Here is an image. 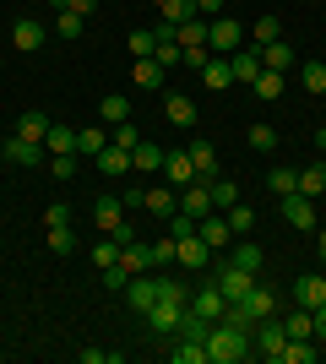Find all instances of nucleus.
I'll use <instances>...</instances> for the list:
<instances>
[{
  "mask_svg": "<svg viewBox=\"0 0 326 364\" xmlns=\"http://www.w3.org/2000/svg\"><path fill=\"white\" fill-rule=\"evenodd\" d=\"M180 44H207V16H190V22H180Z\"/></svg>",
  "mask_w": 326,
  "mask_h": 364,
  "instance_id": "obj_44",
  "label": "nucleus"
},
{
  "mask_svg": "<svg viewBox=\"0 0 326 364\" xmlns=\"http://www.w3.org/2000/svg\"><path fill=\"white\" fill-rule=\"evenodd\" d=\"M82 364H120V348H77Z\"/></svg>",
  "mask_w": 326,
  "mask_h": 364,
  "instance_id": "obj_49",
  "label": "nucleus"
},
{
  "mask_svg": "<svg viewBox=\"0 0 326 364\" xmlns=\"http://www.w3.org/2000/svg\"><path fill=\"white\" fill-rule=\"evenodd\" d=\"M153 6H163V0H153Z\"/></svg>",
  "mask_w": 326,
  "mask_h": 364,
  "instance_id": "obj_62",
  "label": "nucleus"
},
{
  "mask_svg": "<svg viewBox=\"0 0 326 364\" xmlns=\"http://www.w3.org/2000/svg\"><path fill=\"white\" fill-rule=\"evenodd\" d=\"M11 49H22V55L44 49V22H33V16H16V22H11Z\"/></svg>",
  "mask_w": 326,
  "mask_h": 364,
  "instance_id": "obj_15",
  "label": "nucleus"
},
{
  "mask_svg": "<svg viewBox=\"0 0 326 364\" xmlns=\"http://www.w3.org/2000/svg\"><path fill=\"white\" fill-rule=\"evenodd\" d=\"M174 261H180V267H207V261H212V250L202 245V234H190V240H180Z\"/></svg>",
  "mask_w": 326,
  "mask_h": 364,
  "instance_id": "obj_28",
  "label": "nucleus"
},
{
  "mask_svg": "<svg viewBox=\"0 0 326 364\" xmlns=\"http://www.w3.org/2000/svg\"><path fill=\"white\" fill-rule=\"evenodd\" d=\"M315 343H321V348H326V304H321V310H315Z\"/></svg>",
  "mask_w": 326,
  "mask_h": 364,
  "instance_id": "obj_56",
  "label": "nucleus"
},
{
  "mask_svg": "<svg viewBox=\"0 0 326 364\" xmlns=\"http://www.w3.org/2000/svg\"><path fill=\"white\" fill-rule=\"evenodd\" d=\"M174 250H180V240H174L169 228H163V234L153 240V267H158V261H174Z\"/></svg>",
  "mask_w": 326,
  "mask_h": 364,
  "instance_id": "obj_47",
  "label": "nucleus"
},
{
  "mask_svg": "<svg viewBox=\"0 0 326 364\" xmlns=\"http://www.w3.org/2000/svg\"><path fill=\"white\" fill-rule=\"evenodd\" d=\"M185 152H190V164H196V180H207V185H212V174H217V147H212V141H202V136H196Z\"/></svg>",
  "mask_w": 326,
  "mask_h": 364,
  "instance_id": "obj_19",
  "label": "nucleus"
},
{
  "mask_svg": "<svg viewBox=\"0 0 326 364\" xmlns=\"http://www.w3.org/2000/svg\"><path fill=\"white\" fill-rule=\"evenodd\" d=\"M131 168H136V174H158V168H163V147H158V141H136V147H131Z\"/></svg>",
  "mask_w": 326,
  "mask_h": 364,
  "instance_id": "obj_24",
  "label": "nucleus"
},
{
  "mask_svg": "<svg viewBox=\"0 0 326 364\" xmlns=\"http://www.w3.org/2000/svg\"><path fill=\"white\" fill-rule=\"evenodd\" d=\"M82 28H87V16H82V11H60V16H55V33H60V38H82Z\"/></svg>",
  "mask_w": 326,
  "mask_h": 364,
  "instance_id": "obj_41",
  "label": "nucleus"
},
{
  "mask_svg": "<svg viewBox=\"0 0 326 364\" xmlns=\"http://www.w3.org/2000/svg\"><path fill=\"white\" fill-rule=\"evenodd\" d=\"M180 49H185V44H180ZM207 60H212V55H207V44H190V49H185V60H180V65H190V71H202Z\"/></svg>",
  "mask_w": 326,
  "mask_h": 364,
  "instance_id": "obj_54",
  "label": "nucleus"
},
{
  "mask_svg": "<svg viewBox=\"0 0 326 364\" xmlns=\"http://www.w3.org/2000/svg\"><path fill=\"white\" fill-rule=\"evenodd\" d=\"M315 359H321V343H315V337H288L283 353H278V364H315Z\"/></svg>",
  "mask_w": 326,
  "mask_h": 364,
  "instance_id": "obj_17",
  "label": "nucleus"
},
{
  "mask_svg": "<svg viewBox=\"0 0 326 364\" xmlns=\"http://www.w3.org/2000/svg\"><path fill=\"white\" fill-rule=\"evenodd\" d=\"M283 332L288 337H315V310H288V316H283Z\"/></svg>",
  "mask_w": 326,
  "mask_h": 364,
  "instance_id": "obj_34",
  "label": "nucleus"
},
{
  "mask_svg": "<svg viewBox=\"0 0 326 364\" xmlns=\"http://www.w3.org/2000/svg\"><path fill=\"white\" fill-rule=\"evenodd\" d=\"M120 267H125L131 277H136V272H153V245H141V240L120 245Z\"/></svg>",
  "mask_w": 326,
  "mask_h": 364,
  "instance_id": "obj_20",
  "label": "nucleus"
},
{
  "mask_svg": "<svg viewBox=\"0 0 326 364\" xmlns=\"http://www.w3.org/2000/svg\"><path fill=\"white\" fill-rule=\"evenodd\" d=\"M283 87H288V76L283 71H261L256 82H250V92L261 98V104H272V98H283Z\"/></svg>",
  "mask_w": 326,
  "mask_h": 364,
  "instance_id": "obj_29",
  "label": "nucleus"
},
{
  "mask_svg": "<svg viewBox=\"0 0 326 364\" xmlns=\"http://www.w3.org/2000/svg\"><path fill=\"white\" fill-rule=\"evenodd\" d=\"M93 164H98V174H136V168H131V152H125L120 141H109Z\"/></svg>",
  "mask_w": 326,
  "mask_h": 364,
  "instance_id": "obj_21",
  "label": "nucleus"
},
{
  "mask_svg": "<svg viewBox=\"0 0 326 364\" xmlns=\"http://www.w3.org/2000/svg\"><path fill=\"white\" fill-rule=\"evenodd\" d=\"M223 261H229V267H239V272H250V277H256V272H261V267H266L261 245L250 240V234H245V240H234L229 250H223Z\"/></svg>",
  "mask_w": 326,
  "mask_h": 364,
  "instance_id": "obj_10",
  "label": "nucleus"
},
{
  "mask_svg": "<svg viewBox=\"0 0 326 364\" xmlns=\"http://www.w3.org/2000/svg\"><path fill=\"white\" fill-rule=\"evenodd\" d=\"M125 310H136V316H147V310H153L158 304V272H136L131 277V283H125Z\"/></svg>",
  "mask_w": 326,
  "mask_h": 364,
  "instance_id": "obj_4",
  "label": "nucleus"
},
{
  "mask_svg": "<svg viewBox=\"0 0 326 364\" xmlns=\"http://www.w3.org/2000/svg\"><path fill=\"white\" fill-rule=\"evenodd\" d=\"M250 343H256V353H261V359H272V364H278L283 343H288V332H283V316L256 321V326H250Z\"/></svg>",
  "mask_w": 326,
  "mask_h": 364,
  "instance_id": "obj_3",
  "label": "nucleus"
},
{
  "mask_svg": "<svg viewBox=\"0 0 326 364\" xmlns=\"http://www.w3.org/2000/svg\"><path fill=\"white\" fill-rule=\"evenodd\" d=\"M0 152H6V164H22V168H38V164L49 158V152H44V141H22L16 131H11L6 141H0Z\"/></svg>",
  "mask_w": 326,
  "mask_h": 364,
  "instance_id": "obj_9",
  "label": "nucleus"
},
{
  "mask_svg": "<svg viewBox=\"0 0 326 364\" xmlns=\"http://www.w3.org/2000/svg\"><path fill=\"white\" fill-rule=\"evenodd\" d=\"M234 201H239V185H234V180H212V207H217V213H229Z\"/></svg>",
  "mask_w": 326,
  "mask_h": 364,
  "instance_id": "obj_42",
  "label": "nucleus"
},
{
  "mask_svg": "<svg viewBox=\"0 0 326 364\" xmlns=\"http://www.w3.org/2000/svg\"><path fill=\"white\" fill-rule=\"evenodd\" d=\"M93 223L104 228V234H114V228L125 223V201H120V196H98V201H93Z\"/></svg>",
  "mask_w": 326,
  "mask_h": 364,
  "instance_id": "obj_18",
  "label": "nucleus"
},
{
  "mask_svg": "<svg viewBox=\"0 0 326 364\" xmlns=\"http://www.w3.org/2000/svg\"><path fill=\"white\" fill-rule=\"evenodd\" d=\"M131 82H136V87H163V65H158L153 55H147V60H136V65H131Z\"/></svg>",
  "mask_w": 326,
  "mask_h": 364,
  "instance_id": "obj_36",
  "label": "nucleus"
},
{
  "mask_svg": "<svg viewBox=\"0 0 326 364\" xmlns=\"http://www.w3.org/2000/svg\"><path fill=\"white\" fill-rule=\"evenodd\" d=\"M207 49H212V55H234V49H245V22H234V16H212V22H207Z\"/></svg>",
  "mask_w": 326,
  "mask_h": 364,
  "instance_id": "obj_2",
  "label": "nucleus"
},
{
  "mask_svg": "<svg viewBox=\"0 0 326 364\" xmlns=\"http://www.w3.org/2000/svg\"><path fill=\"white\" fill-rule=\"evenodd\" d=\"M196 234H202V245L212 250V256H223V250L234 245V228H229V218H223V213H207L202 223H196Z\"/></svg>",
  "mask_w": 326,
  "mask_h": 364,
  "instance_id": "obj_7",
  "label": "nucleus"
},
{
  "mask_svg": "<svg viewBox=\"0 0 326 364\" xmlns=\"http://www.w3.org/2000/svg\"><path fill=\"white\" fill-rule=\"evenodd\" d=\"M250 353H256L250 326H234V321H212L207 326V364H245Z\"/></svg>",
  "mask_w": 326,
  "mask_h": 364,
  "instance_id": "obj_1",
  "label": "nucleus"
},
{
  "mask_svg": "<svg viewBox=\"0 0 326 364\" xmlns=\"http://www.w3.org/2000/svg\"><path fill=\"white\" fill-rule=\"evenodd\" d=\"M163 180H169L174 191L196 185V164H190V152H185V147H169V152H163Z\"/></svg>",
  "mask_w": 326,
  "mask_h": 364,
  "instance_id": "obj_11",
  "label": "nucleus"
},
{
  "mask_svg": "<svg viewBox=\"0 0 326 364\" xmlns=\"http://www.w3.org/2000/svg\"><path fill=\"white\" fill-rule=\"evenodd\" d=\"M294 304H299V310H321V304H326V272L294 277Z\"/></svg>",
  "mask_w": 326,
  "mask_h": 364,
  "instance_id": "obj_12",
  "label": "nucleus"
},
{
  "mask_svg": "<svg viewBox=\"0 0 326 364\" xmlns=\"http://www.w3.org/2000/svg\"><path fill=\"white\" fill-rule=\"evenodd\" d=\"M315 250H321V256H326V228H321V234H315Z\"/></svg>",
  "mask_w": 326,
  "mask_h": 364,
  "instance_id": "obj_58",
  "label": "nucleus"
},
{
  "mask_svg": "<svg viewBox=\"0 0 326 364\" xmlns=\"http://www.w3.org/2000/svg\"><path fill=\"white\" fill-rule=\"evenodd\" d=\"M299 196H326V158H315V164L299 168Z\"/></svg>",
  "mask_w": 326,
  "mask_h": 364,
  "instance_id": "obj_23",
  "label": "nucleus"
},
{
  "mask_svg": "<svg viewBox=\"0 0 326 364\" xmlns=\"http://www.w3.org/2000/svg\"><path fill=\"white\" fill-rule=\"evenodd\" d=\"M278 213L288 218L294 228H315V201L299 196V191H288V196H278Z\"/></svg>",
  "mask_w": 326,
  "mask_h": 364,
  "instance_id": "obj_14",
  "label": "nucleus"
},
{
  "mask_svg": "<svg viewBox=\"0 0 326 364\" xmlns=\"http://www.w3.org/2000/svg\"><path fill=\"white\" fill-rule=\"evenodd\" d=\"M163 120L174 131H196V98L190 92H163Z\"/></svg>",
  "mask_w": 326,
  "mask_h": 364,
  "instance_id": "obj_8",
  "label": "nucleus"
},
{
  "mask_svg": "<svg viewBox=\"0 0 326 364\" xmlns=\"http://www.w3.org/2000/svg\"><path fill=\"white\" fill-rule=\"evenodd\" d=\"M299 87L321 98V92H326V60H305V65H299Z\"/></svg>",
  "mask_w": 326,
  "mask_h": 364,
  "instance_id": "obj_35",
  "label": "nucleus"
},
{
  "mask_svg": "<svg viewBox=\"0 0 326 364\" xmlns=\"http://www.w3.org/2000/svg\"><path fill=\"white\" fill-rule=\"evenodd\" d=\"M0 164H6V152H0Z\"/></svg>",
  "mask_w": 326,
  "mask_h": 364,
  "instance_id": "obj_61",
  "label": "nucleus"
},
{
  "mask_svg": "<svg viewBox=\"0 0 326 364\" xmlns=\"http://www.w3.org/2000/svg\"><path fill=\"white\" fill-rule=\"evenodd\" d=\"M93 6L98 0H71V11H82V16H93Z\"/></svg>",
  "mask_w": 326,
  "mask_h": 364,
  "instance_id": "obj_57",
  "label": "nucleus"
},
{
  "mask_svg": "<svg viewBox=\"0 0 326 364\" xmlns=\"http://www.w3.org/2000/svg\"><path fill=\"white\" fill-rule=\"evenodd\" d=\"M153 60L163 65V71H174V65L185 60V49H180V44H158V49H153Z\"/></svg>",
  "mask_w": 326,
  "mask_h": 364,
  "instance_id": "obj_50",
  "label": "nucleus"
},
{
  "mask_svg": "<svg viewBox=\"0 0 326 364\" xmlns=\"http://www.w3.org/2000/svg\"><path fill=\"white\" fill-rule=\"evenodd\" d=\"M223 218H229L234 240H245L250 228H256V207H245V201H234V207H229V213H223Z\"/></svg>",
  "mask_w": 326,
  "mask_h": 364,
  "instance_id": "obj_37",
  "label": "nucleus"
},
{
  "mask_svg": "<svg viewBox=\"0 0 326 364\" xmlns=\"http://www.w3.org/2000/svg\"><path fill=\"white\" fill-rule=\"evenodd\" d=\"M229 71H234V82H256V76L266 71V65H261V49H256V44L234 49V55H229Z\"/></svg>",
  "mask_w": 326,
  "mask_h": 364,
  "instance_id": "obj_16",
  "label": "nucleus"
},
{
  "mask_svg": "<svg viewBox=\"0 0 326 364\" xmlns=\"http://www.w3.org/2000/svg\"><path fill=\"white\" fill-rule=\"evenodd\" d=\"M49 250H55V256H77V234H71V223L49 228Z\"/></svg>",
  "mask_w": 326,
  "mask_h": 364,
  "instance_id": "obj_43",
  "label": "nucleus"
},
{
  "mask_svg": "<svg viewBox=\"0 0 326 364\" xmlns=\"http://www.w3.org/2000/svg\"><path fill=\"white\" fill-rule=\"evenodd\" d=\"M185 310H190L196 321H207V326H212V321H223L229 299H223V289H217L212 277H207V289H196V294H190V304H185Z\"/></svg>",
  "mask_w": 326,
  "mask_h": 364,
  "instance_id": "obj_5",
  "label": "nucleus"
},
{
  "mask_svg": "<svg viewBox=\"0 0 326 364\" xmlns=\"http://www.w3.org/2000/svg\"><path fill=\"white\" fill-rule=\"evenodd\" d=\"M180 213H185V218H196V223H202L207 213H217V207H212V185H207V180L185 185V191H180Z\"/></svg>",
  "mask_w": 326,
  "mask_h": 364,
  "instance_id": "obj_13",
  "label": "nucleus"
},
{
  "mask_svg": "<svg viewBox=\"0 0 326 364\" xmlns=\"http://www.w3.org/2000/svg\"><path fill=\"white\" fill-rule=\"evenodd\" d=\"M49 6H55V11H71V0H49Z\"/></svg>",
  "mask_w": 326,
  "mask_h": 364,
  "instance_id": "obj_60",
  "label": "nucleus"
},
{
  "mask_svg": "<svg viewBox=\"0 0 326 364\" xmlns=\"http://www.w3.org/2000/svg\"><path fill=\"white\" fill-rule=\"evenodd\" d=\"M71 218H77V213H71L65 201H49V207H44V228H65Z\"/></svg>",
  "mask_w": 326,
  "mask_h": 364,
  "instance_id": "obj_46",
  "label": "nucleus"
},
{
  "mask_svg": "<svg viewBox=\"0 0 326 364\" xmlns=\"http://www.w3.org/2000/svg\"><path fill=\"white\" fill-rule=\"evenodd\" d=\"M169 234H174V240H190V234H196V218L174 213V218H169Z\"/></svg>",
  "mask_w": 326,
  "mask_h": 364,
  "instance_id": "obj_53",
  "label": "nucleus"
},
{
  "mask_svg": "<svg viewBox=\"0 0 326 364\" xmlns=\"http://www.w3.org/2000/svg\"><path fill=\"white\" fill-rule=\"evenodd\" d=\"M104 147H109V125H87V131H77V152H82V158H98Z\"/></svg>",
  "mask_w": 326,
  "mask_h": 364,
  "instance_id": "obj_31",
  "label": "nucleus"
},
{
  "mask_svg": "<svg viewBox=\"0 0 326 364\" xmlns=\"http://www.w3.org/2000/svg\"><path fill=\"white\" fill-rule=\"evenodd\" d=\"M147 213H153V218H174V213H180V196H174L169 180L158 185V191H147Z\"/></svg>",
  "mask_w": 326,
  "mask_h": 364,
  "instance_id": "obj_25",
  "label": "nucleus"
},
{
  "mask_svg": "<svg viewBox=\"0 0 326 364\" xmlns=\"http://www.w3.org/2000/svg\"><path fill=\"white\" fill-rule=\"evenodd\" d=\"M125 49H131V60H147V55H153V49H158L153 28H136V33H131V38H125Z\"/></svg>",
  "mask_w": 326,
  "mask_h": 364,
  "instance_id": "obj_39",
  "label": "nucleus"
},
{
  "mask_svg": "<svg viewBox=\"0 0 326 364\" xmlns=\"http://www.w3.org/2000/svg\"><path fill=\"white\" fill-rule=\"evenodd\" d=\"M44 152H49V158L77 152V125H49V131H44Z\"/></svg>",
  "mask_w": 326,
  "mask_h": 364,
  "instance_id": "obj_22",
  "label": "nucleus"
},
{
  "mask_svg": "<svg viewBox=\"0 0 326 364\" xmlns=\"http://www.w3.org/2000/svg\"><path fill=\"white\" fill-rule=\"evenodd\" d=\"M98 120L104 125H125L131 120V98H125V92H109L104 104H98Z\"/></svg>",
  "mask_w": 326,
  "mask_h": 364,
  "instance_id": "obj_30",
  "label": "nucleus"
},
{
  "mask_svg": "<svg viewBox=\"0 0 326 364\" xmlns=\"http://www.w3.org/2000/svg\"><path fill=\"white\" fill-rule=\"evenodd\" d=\"M114 261H120V245H114V240H109V234H104V240L93 245V267H98V272H104V267H114Z\"/></svg>",
  "mask_w": 326,
  "mask_h": 364,
  "instance_id": "obj_45",
  "label": "nucleus"
},
{
  "mask_svg": "<svg viewBox=\"0 0 326 364\" xmlns=\"http://www.w3.org/2000/svg\"><path fill=\"white\" fill-rule=\"evenodd\" d=\"M266 191H272V196H288V191H299V168H288V164L266 168Z\"/></svg>",
  "mask_w": 326,
  "mask_h": 364,
  "instance_id": "obj_32",
  "label": "nucleus"
},
{
  "mask_svg": "<svg viewBox=\"0 0 326 364\" xmlns=\"http://www.w3.org/2000/svg\"><path fill=\"white\" fill-rule=\"evenodd\" d=\"M315 147H321V152H326V125H321V131H315Z\"/></svg>",
  "mask_w": 326,
  "mask_h": 364,
  "instance_id": "obj_59",
  "label": "nucleus"
},
{
  "mask_svg": "<svg viewBox=\"0 0 326 364\" xmlns=\"http://www.w3.org/2000/svg\"><path fill=\"white\" fill-rule=\"evenodd\" d=\"M196 16H207V22H212V16H223V0H196Z\"/></svg>",
  "mask_w": 326,
  "mask_h": 364,
  "instance_id": "obj_55",
  "label": "nucleus"
},
{
  "mask_svg": "<svg viewBox=\"0 0 326 364\" xmlns=\"http://www.w3.org/2000/svg\"><path fill=\"white\" fill-rule=\"evenodd\" d=\"M158 11H163V22H174V28H180V22H190V16H196V0H163Z\"/></svg>",
  "mask_w": 326,
  "mask_h": 364,
  "instance_id": "obj_40",
  "label": "nucleus"
},
{
  "mask_svg": "<svg viewBox=\"0 0 326 364\" xmlns=\"http://www.w3.org/2000/svg\"><path fill=\"white\" fill-rule=\"evenodd\" d=\"M261 65L288 76V71H294V44H283V38H278V44H261Z\"/></svg>",
  "mask_w": 326,
  "mask_h": 364,
  "instance_id": "obj_26",
  "label": "nucleus"
},
{
  "mask_svg": "<svg viewBox=\"0 0 326 364\" xmlns=\"http://www.w3.org/2000/svg\"><path fill=\"white\" fill-rule=\"evenodd\" d=\"M202 87H207V92H223V87H234L229 55H223V60H207V65H202Z\"/></svg>",
  "mask_w": 326,
  "mask_h": 364,
  "instance_id": "obj_27",
  "label": "nucleus"
},
{
  "mask_svg": "<svg viewBox=\"0 0 326 364\" xmlns=\"http://www.w3.org/2000/svg\"><path fill=\"white\" fill-rule=\"evenodd\" d=\"M49 174H55V180H77V152H65V158H49Z\"/></svg>",
  "mask_w": 326,
  "mask_h": 364,
  "instance_id": "obj_52",
  "label": "nucleus"
},
{
  "mask_svg": "<svg viewBox=\"0 0 326 364\" xmlns=\"http://www.w3.org/2000/svg\"><path fill=\"white\" fill-rule=\"evenodd\" d=\"M250 147H256V152H272V147H278V131H272V125H250Z\"/></svg>",
  "mask_w": 326,
  "mask_h": 364,
  "instance_id": "obj_48",
  "label": "nucleus"
},
{
  "mask_svg": "<svg viewBox=\"0 0 326 364\" xmlns=\"http://www.w3.org/2000/svg\"><path fill=\"white\" fill-rule=\"evenodd\" d=\"M125 283H131V272H125L120 261H114V267H104V289H109V294H125Z\"/></svg>",
  "mask_w": 326,
  "mask_h": 364,
  "instance_id": "obj_51",
  "label": "nucleus"
},
{
  "mask_svg": "<svg viewBox=\"0 0 326 364\" xmlns=\"http://www.w3.org/2000/svg\"><path fill=\"white\" fill-rule=\"evenodd\" d=\"M141 321H147V326H153L158 337H174L180 326H185V304H174V299H158V304H153V310H147Z\"/></svg>",
  "mask_w": 326,
  "mask_h": 364,
  "instance_id": "obj_6",
  "label": "nucleus"
},
{
  "mask_svg": "<svg viewBox=\"0 0 326 364\" xmlns=\"http://www.w3.org/2000/svg\"><path fill=\"white\" fill-rule=\"evenodd\" d=\"M250 38H256V49H261V44H278V38H283V22H278V16H256V22H250Z\"/></svg>",
  "mask_w": 326,
  "mask_h": 364,
  "instance_id": "obj_38",
  "label": "nucleus"
},
{
  "mask_svg": "<svg viewBox=\"0 0 326 364\" xmlns=\"http://www.w3.org/2000/svg\"><path fill=\"white\" fill-rule=\"evenodd\" d=\"M49 114H38V109H28V114H22V120H16V136L22 141H44V131H49Z\"/></svg>",
  "mask_w": 326,
  "mask_h": 364,
  "instance_id": "obj_33",
  "label": "nucleus"
}]
</instances>
